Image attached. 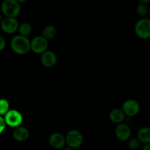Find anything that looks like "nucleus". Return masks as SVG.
<instances>
[{"label": "nucleus", "mask_w": 150, "mask_h": 150, "mask_svg": "<svg viewBox=\"0 0 150 150\" xmlns=\"http://www.w3.org/2000/svg\"><path fill=\"white\" fill-rule=\"evenodd\" d=\"M136 35L142 39H148L150 38V20L148 18H142L137 21L135 26Z\"/></svg>", "instance_id": "4"}, {"label": "nucleus", "mask_w": 150, "mask_h": 150, "mask_svg": "<svg viewBox=\"0 0 150 150\" xmlns=\"http://www.w3.org/2000/svg\"><path fill=\"white\" fill-rule=\"evenodd\" d=\"M13 136L15 140L19 142H23L27 140L29 137V131L27 128L22 126L16 127L13 130Z\"/></svg>", "instance_id": "12"}, {"label": "nucleus", "mask_w": 150, "mask_h": 150, "mask_svg": "<svg viewBox=\"0 0 150 150\" xmlns=\"http://www.w3.org/2000/svg\"><path fill=\"white\" fill-rule=\"evenodd\" d=\"M48 42L42 36H37L31 41V50L37 54H42L47 51Z\"/></svg>", "instance_id": "6"}, {"label": "nucleus", "mask_w": 150, "mask_h": 150, "mask_svg": "<svg viewBox=\"0 0 150 150\" xmlns=\"http://www.w3.org/2000/svg\"><path fill=\"white\" fill-rule=\"evenodd\" d=\"M18 31L20 35L27 37L32 32V26L29 23H23L19 26Z\"/></svg>", "instance_id": "16"}, {"label": "nucleus", "mask_w": 150, "mask_h": 150, "mask_svg": "<svg viewBox=\"0 0 150 150\" xmlns=\"http://www.w3.org/2000/svg\"><path fill=\"white\" fill-rule=\"evenodd\" d=\"M137 13L140 16H145L147 13H149V8H148L146 4L140 2L137 6Z\"/></svg>", "instance_id": "17"}, {"label": "nucleus", "mask_w": 150, "mask_h": 150, "mask_svg": "<svg viewBox=\"0 0 150 150\" xmlns=\"http://www.w3.org/2000/svg\"><path fill=\"white\" fill-rule=\"evenodd\" d=\"M109 118L112 122L116 124H120L125 119V114L122 109L115 108L113 109L109 114Z\"/></svg>", "instance_id": "13"}, {"label": "nucleus", "mask_w": 150, "mask_h": 150, "mask_svg": "<svg viewBox=\"0 0 150 150\" xmlns=\"http://www.w3.org/2000/svg\"><path fill=\"white\" fill-rule=\"evenodd\" d=\"M127 145L131 150H137L140 146V141L138 139H131L129 140Z\"/></svg>", "instance_id": "19"}, {"label": "nucleus", "mask_w": 150, "mask_h": 150, "mask_svg": "<svg viewBox=\"0 0 150 150\" xmlns=\"http://www.w3.org/2000/svg\"><path fill=\"white\" fill-rule=\"evenodd\" d=\"M149 20H150V9H149Z\"/></svg>", "instance_id": "25"}, {"label": "nucleus", "mask_w": 150, "mask_h": 150, "mask_svg": "<svg viewBox=\"0 0 150 150\" xmlns=\"http://www.w3.org/2000/svg\"><path fill=\"white\" fill-rule=\"evenodd\" d=\"M1 11L7 18H15L20 13L21 5L16 0H4L1 4Z\"/></svg>", "instance_id": "2"}, {"label": "nucleus", "mask_w": 150, "mask_h": 150, "mask_svg": "<svg viewBox=\"0 0 150 150\" xmlns=\"http://www.w3.org/2000/svg\"><path fill=\"white\" fill-rule=\"evenodd\" d=\"M6 127V123L4 121V118L0 116V134L4 130Z\"/></svg>", "instance_id": "20"}, {"label": "nucleus", "mask_w": 150, "mask_h": 150, "mask_svg": "<svg viewBox=\"0 0 150 150\" xmlns=\"http://www.w3.org/2000/svg\"><path fill=\"white\" fill-rule=\"evenodd\" d=\"M9 110V103L5 99H0V116L5 115Z\"/></svg>", "instance_id": "18"}, {"label": "nucleus", "mask_w": 150, "mask_h": 150, "mask_svg": "<svg viewBox=\"0 0 150 150\" xmlns=\"http://www.w3.org/2000/svg\"><path fill=\"white\" fill-rule=\"evenodd\" d=\"M143 150H150V144H145V146L143 148Z\"/></svg>", "instance_id": "22"}, {"label": "nucleus", "mask_w": 150, "mask_h": 150, "mask_svg": "<svg viewBox=\"0 0 150 150\" xmlns=\"http://www.w3.org/2000/svg\"><path fill=\"white\" fill-rule=\"evenodd\" d=\"M6 125L12 127H18L23 122V116L17 110H10L4 115Z\"/></svg>", "instance_id": "5"}, {"label": "nucleus", "mask_w": 150, "mask_h": 150, "mask_svg": "<svg viewBox=\"0 0 150 150\" xmlns=\"http://www.w3.org/2000/svg\"><path fill=\"white\" fill-rule=\"evenodd\" d=\"M122 111L127 117H134L140 111V105L136 100H127L123 103Z\"/></svg>", "instance_id": "7"}, {"label": "nucleus", "mask_w": 150, "mask_h": 150, "mask_svg": "<svg viewBox=\"0 0 150 150\" xmlns=\"http://www.w3.org/2000/svg\"><path fill=\"white\" fill-rule=\"evenodd\" d=\"M116 136L117 139L122 142L127 141L130 137L131 135V130L130 127L125 123H120L117 125L115 130Z\"/></svg>", "instance_id": "9"}, {"label": "nucleus", "mask_w": 150, "mask_h": 150, "mask_svg": "<svg viewBox=\"0 0 150 150\" xmlns=\"http://www.w3.org/2000/svg\"><path fill=\"white\" fill-rule=\"evenodd\" d=\"M3 19L4 18H2V16H1V15H0V22H1V21H3Z\"/></svg>", "instance_id": "23"}, {"label": "nucleus", "mask_w": 150, "mask_h": 150, "mask_svg": "<svg viewBox=\"0 0 150 150\" xmlns=\"http://www.w3.org/2000/svg\"><path fill=\"white\" fill-rule=\"evenodd\" d=\"M5 45H6V42L4 40V38L0 36V51L4 49L5 48Z\"/></svg>", "instance_id": "21"}, {"label": "nucleus", "mask_w": 150, "mask_h": 150, "mask_svg": "<svg viewBox=\"0 0 150 150\" xmlns=\"http://www.w3.org/2000/svg\"><path fill=\"white\" fill-rule=\"evenodd\" d=\"M50 145L52 148L56 149H60L64 147L66 144L65 136L60 133H54L49 137Z\"/></svg>", "instance_id": "10"}, {"label": "nucleus", "mask_w": 150, "mask_h": 150, "mask_svg": "<svg viewBox=\"0 0 150 150\" xmlns=\"http://www.w3.org/2000/svg\"><path fill=\"white\" fill-rule=\"evenodd\" d=\"M57 56L53 51H47L41 54L40 62L45 67H52L57 63Z\"/></svg>", "instance_id": "11"}, {"label": "nucleus", "mask_w": 150, "mask_h": 150, "mask_svg": "<svg viewBox=\"0 0 150 150\" xmlns=\"http://www.w3.org/2000/svg\"><path fill=\"white\" fill-rule=\"evenodd\" d=\"M65 140L66 144L69 148L75 149L81 146L83 142V137L79 130H71L66 134Z\"/></svg>", "instance_id": "3"}, {"label": "nucleus", "mask_w": 150, "mask_h": 150, "mask_svg": "<svg viewBox=\"0 0 150 150\" xmlns=\"http://www.w3.org/2000/svg\"><path fill=\"white\" fill-rule=\"evenodd\" d=\"M137 139L140 141V142H142V143H144L146 144H150V127H142L138 131Z\"/></svg>", "instance_id": "14"}, {"label": "nucleus", "mask_w": 150, "mask_h": 150, "mask_svg": "<svg viewBox=\"0 0 150 150\" xmlns=\"http://www.w3.org/2000/svg\"><path fill=\"white\" fill-rule=\"evenodd\" d=\"M1 28L5 33L13 34L18 29V22L15 18H4L1 23Z\"/></svg>", "instance_id": "8"}, {"label": "nucleus", "mask_w": 150, "mask_h": 150, "mask_svg": "<svg viewBox=\"0 0 150 150\" xmlns=\"http://www.w3.org/2000/svg\"><path fill=\"white\" fill-rule=\"evenodd\" d=\"M64 150H75L74 149H72V148H67V149H65Z\"/></svg>", "instance_id": "24"}, {"label": "nucleus", "mask_w": 150, "mask_h": 150, "mask_svg": "<svg viewBox=\"0 0 150 150\" xmlns=\"http://www.w3.org/2000/svg\"><path fill=\"white\" fill-rule=\"evenodd\" d=\"M10 46L15 53L23 55L31 50V41L27 37L22 35H16L12 39Z\"/></svg>", "instance_id": "1"}, {"label": "nucleus", "mask_w": 150, "mask_h": 150, "mask_svg": "<svg viewBox=\"0 0 150 150\" xmlns=\"http://www.w3.org/2000/svg\"><path fill=\"white\" fill-rule=\"evenodd\" d=\"M57 35V30L54 26H51V25H48L46 26L43 29H42V36L45 39L47 40H51L54 38Z\"/></svg>", "instance_id": "15"}]
</instances>
